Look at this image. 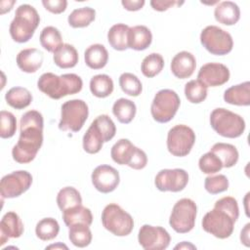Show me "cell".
<instances>
[{
	"instance_id": "1",
	"label": "cell",
	"mask_w": 250,
	"mask_h": 250,
	"mask_svg": "<svg viewBox=\"0 0 250 250\" xmlns=\"http://www.w3.org/2000/svg\"><path fill=\"white\" fill-rule=\"evenodd\" d=\"M43 115L37 110L23 113L20 121V137L12 149L13 159L21 164L31 162L43 144Z\"/></svg>"
},
{
	"instance_id": "2",
	"label": "cell",
	"mask_w": 250,
	"mask_h": 250,
	"mask_svg": "<svg viewBox=\"0 0 250 250\" xmlns=\"http://www.w3.org/2000/svg\"><path fill=\"white\" fill-rule=\"evenodd\" d=\"M38 89L53 100H60L68 95L79 93L83 81L75 73L57 75L52 72L43 73L37 81Z\"/></svg>"
},
{
	"instance_id": "3",
	"label": "cell",
	"mask_w": 250,
	"mask_h": 250,
	"mask_svg": "<svg viewBox=\"0 0 250 250\" xmlns=\"http://www.w3.org/2000/svg\"><path fill=\"white\" fill-rule=\"evenodd\" d=\"M40 22L36 9L29 4H21L16 9L15 18L11 21L9 32L17 43H25L31 39Z\"/></svg>"
},
{
	"instance_id": "4",
	"label": "cell",
	"mask_w": 250,
	"mask_h": 250,
	"mask_svg": "<svg viewBox=\"0 0 250 250\" xmlns=\"http://www.w3.org/2000/svg\"><path fill=\"white\" fill-rule=\"evenodd\" d=\"M210 125L222 137L235 139L240 137L245 130L244 119L237 113L227 108H215L210 114Z\"/></svg>"
},
{
	"instance_id": "5",
	"label": "cell",
	"mask_w": 250,
	"mask_h": 250,
	"mask_svg": "<svg viewBox=\"0 0 250 250\" xmlns=\"http://www.w3.org/2000/svg\"><path fill=\"white\" fill-rule=\"evenodd\" d=\"M104 228L116 236H126L134 229L132 216L116 203L107 204L102 212Z\"/></svg>"
},
{
	"instance_id": "6",
	"label": "cell",
	"mask_w": 250,
	"mask_h": 250,
	"mask_svg": "<svg viewBox=\"0 0 250 250\" xmlns=\"http://www.w3.org/2000/svg\"><path fill=\"white\" fill-rule=\"evenodd\" d=\"M89 115V107L86 102L79 99L66 101L61 109L59 129L61 131L79 132Z\"/></svg>"
},
{
	"instance_id": "7",
	"label": "cell",
	"mask_w": 250,
	"mask_h": 250,
	"mask_svg": "<svg viewBox=\"0 0 250 250\" xmlns=\"http://www.w3.org/2000/svg\"><path fill=\"white\" fill-rule=\"evenodd\" d=\"M110 156L115 163L127 165L135 170L144 169L147 164L146 153L128 139L118 140L110 149Z\"/></svg>"
},
{
	"instance_id": "8",
	"label": "cell",
	"mask_w": 250,
	"mask_h": 250,
	"mask_svg": "<svg viewBox=\"0 0 250 250\" xmlns=\"http://www.w3.org/2000/svg\"><path fill=\"white\" fill-rule=\"evenodd\" d=\"M181 104L179 95L171 89L159 90L151 103L150 113L158 123H167L174 118Z\"/></svg>"
},
{
	"instance_id": "9",
	"label": "cell",
	"mask_w": 250,
	"mask_h": 250,
	"mask_svg": "<svg viewBox=\"0 0 250 250\" xmlns=\"http://www.w3.org/2000/svg\"><path fill=\"white\" fill-rule=\"evenodd\" d=\"M196 214L195 202L190 198H182L172 208L169 225L178 233H188L194 228Z\"/></svg>"
},
{
	"instance_id": "10",
	"label": "cell",
	"mask_w": 250,
	"mask_h": 250,
	"mask_svg": "<svg viewBox=\"0 0 250 250\" xmlns=\"http://www.w3.org/2000/svg\"><path fill=\"white\" fill-rule=\"evenodd\" d=\"M200 43L209 53L216 56L227 55L233 47L231 35L217 25H208L202 29Z\"/></svg>"
},
{
	"instance_id": "11",
	"label": "cell",
	"mask_w": 250,
	"mask_h": 250,
	"mask_svg": "<svg viewBox=\"0 0 250 250\" xmlns=\"http://www.w3.org/2000/svg\"><path fill=\"white\" fill-rule=\"evenodd\" d=\"M235 222L227 212L214 207L204 215L201 225L206 232L217 238L226 239L232 234Z\"/></svg>"
},
{
	"instance_id": "12",
	"label": "cell",
	"mask_w": 250,
	"mask_h": 250,
	"mask_svg": "<svg viewBox=\"0 0 250 250\" xmlns=\"http://www.w3.org/2000/svg\"><path fill=\"white\" fill-rule=\"evenodd\" d=\"M195 139V133L190 127L185 124L175 125L167 134V149L174 156H187L190 152Z\"/></svg>"
},
{
	"instance_id": "13",
	"label": "cell",
	"mask_w": 250,
	"mask_h": 250,
	"mask_svg": "<svg viewBox=\"0 0 250 250\" xmlns=\"http://www.w3.org/2000/svg\"><path fill=\"white\" fill-rule=\"evenodd\" d=\"M32 184V176L25 170L14 171L1 179L0 192L2 198H15L24 193Z\"/></svg>"
},
{
	"instance_id": "14",
	"label": "cell",
	"mask_w": 250,
	"mask_h": 250,
	"mask_svg": "<svg viewBox=\"0 0 250 250\" xmlns=\"http://www.w3.org/2000/svg\"><path fill=\"white\" fill-rule=\"evenodd\" d=\"M138 241L146 250H164L169 246L171 236L162 227L143 225L139 229Z\"/></svg>"
},
{
	"instance_id": "15",
	"label": "cell",
	"mask_w": 250,
	"mask_h": 250,
	"mask_svg": "<svg viewBox=\"0 0 250 250\" xmlns=\"http://www.w3.org/2000/svg\"><path fill=\"white\" fill-rule=\"evenodd\" d=\"M188 183V174L181 168L162 169L154 178V185L160 191L179 192L187 187Z\"/></svg>"
},
{
	"instance_id": "16",
	"label": "cell",
	"mask_w": 250,
	"mask_h": 250,
	"mask_svg": "<svg viewBox=\"0 0 250 250\" xmlns=\"http://www.w3.org/2000/svg\"><path fill=\"white\" fill-rule=\"evenodd\" d=\"M91 180L94 188L98 191L102 193H109L118 187L120 176L114 167L102 164L93 170Z\"/></svg>"
},
{
	"instance_id": "17",
	"label": "cell",
	"mask_w": 250,
	"mask_h": 250,
	"mask_svg": "<svg viewBox=\"0 0 250 250\" xmlns=\"http://www.w3.org/2000/svg\"><path fill=\"white\" fill-rule=\"evenodd\" d=\"M229 68L220 62H207L197 73V79L207 87L222 86L229 80Z\"/></svg>"
},
{
	"instance_id": "18",
	"label": "cell",
	"mask_w": 250,
	"mask_h": 250,
	"mask_svg": "<svg viewBox=\"0 0 250 250\" xmlns=\"http://www.w3.org/2000/svg\"><path fill=\"white\" fill-rule=\"evenodd\" d=\"M24 228L20 216L14 212H7L0 222V245L3 246L10 238H18L23 233Z\"/></svg>"
},
{
	"instance_id": "19",
	"label": "cell",
	"mask_w": 250,
	"mask_h": 250,
	"mask_svg": "<svg viewBox=\"0 0 250 250\" xmlns=\"http://www.w3.org/2000/svg\"><path fill=\"white\" fill-rule=\"evenodd\" d=\"M170 67L175 77L179 79L188 78L193 74L196 67L195 57L188 51L179 52L172 59Z\"/></svg>"
},
{
	"instance_id": "20",
	"label": "cell",
	"mask_w": 250,
	"mask_h": 250,
	"mask_svg": "<svg viewBox=\"0 0 250 250\" xmlns=\"http://www.w3.org/2000/svg\"><path fill=\"white\" fill-rule=\"evenodd\" d=\"M43 53L36 48L21 50L16 58L18 67L26 73L36 72L43 63Z\"/></svg>"
},
{
	"instance_id": "21",
	"label": "cell",
	"mask_w": 250,
	"mask_h": 250,
	"mask_svg": "<svg viewBox=\"0 0 250 250\" xmlns=\"http://www.w3.org/2000/svg\"><path fill=\"white\" fill-rule=\"evenodd\" d=\"M82 141L83 149L90 154L98 153L102 149L104 143H106V139L103 130L100 128L95 120H93V122L87 129Z\"/></svg>"
},
{
	"instance_id": "22",
	"label": "cell",
	"mask_w": 250,
	"mask_h": 250,
	"mask_svg": "<svg viewBox=\"0 0 250 250\" xmlns=\"http://www.w3.org/2000/svg\"><path fill=\"white\" fill-rule=\"evenodd\" d=\"M152 42V34L146 25H135L128 31V48L135 51L147 49Z\"/></svg>"
},
{
	"instance_id": "23",
	"label": "cell",
	"mask_w": 250,
	"mask_h": 250,
	"mask_svg": "<svg viewBox=\"0 0 250 250\" xmlns=\"http://www.w3.org/2000/svg\"><path fill=\"white\" fill-rule=\"evenodd\" d=\"M214 17L222 24L234 25L240 19V9L232 1H223L216 6Z\"/></svg>"
},
{
	"instance_id": "24",
	"label": "cell",
	"mask_w": 250,
	"mask_h": 250,
	"mask_svg": "<svg viewBox=\"0 0 250 250\" xmlns=\"http://www.w3.org/2000/svg\"><path fill=\"white\" fill-rule=\"evenodd\" d=\"M224 101L232 105L248 106L250 104V82L245 81L228 88L224 93Z\"/></svg>"
},
{
	"instance_id": "25",
	"label": "cell",
	"mask_w": 250,
	"mask_h": 250,
	"mask_svg": "<svg viewBox=\"0 0 250 250\" xmlns=\"http://www.w3.org/2000/svg\"><path fill=\"white\" fill-rule=\"evenodd\" d=\"M85 63L92 69L104 67L108 61V52L102 44L90 45L84 52Z\"/></svg>"
},
{
	"instance_id": "26",
	"label": "cell",
	"mask_w": 250,
	"mask_h": 250,
	"mask_svg": "<svg viewBox=\"0 0 250 250\" xmlns=\"http://www.w3.org/2000/svg\"><path fill=\"white\" fill-rule=\"evenodd\" d=\"M53 60L57 66L65 69L74 67L78 62L79 57L73 45L63 43L54 52Z\"/></svg>"
},
{
	"instance_id": "27",
	"label": "cell",
	"mask_w": 250,
	"mask_h": 250,
	"mask_svg": "<svg viewBox=\"0 0 250 250\" xmlns=\"http://www.w3.org/2000/svg\"><path fill=\"white\" fill-rule=\"evenodd\" d=\"M62 220L67 228L78 223L91 226L93 223V215L89 208L80 204L62 211Z\"/></svg>"
},
{
	"instance_id": "28",
	"label": "cell",
	"mask_w": 250,
	"mask_h": 250,
	"mask_svg": "<svg viewBox=\"0 0 250 250\" xmlns=\"http://www.w3.org/2000/svg\"><path fill=\"white\" fill-rule=\"evenodd\" d=\"M130 26L125 23L113 24L107 32V41L116 51L128 49V31Z\"/></svg>"
},
{
	"instance_id": "29",
	"label": "cell",
	"mask_w": 250,
	"mask_h": 250,
	"mask_svg": "<svg viewBox=\"0 0 250 250\" xmlns=\"http://www.w3.org/2000/svg\"><path fill=\"white\" fill-rule=\"evenodd\" d=\"M210 151L215 153L223 163V167L230 168L234 166L238 161V150L230 144L216 143L212 146Z\"/></svg>"
},
{
	"instance_id": "30",
	"label": "cell",
	"mask_w": 250,
	"mask_h": 250,
	"mask_svg": "<svg viewBox=\"0 0 250 250\" xmlns=\"http://www.w3.org/2000/svg\"><path fill=\"white\" fill-rule=\"evenodd\" d=\"M137 107L131 100L120 98L116 100L112 105V113L116 119L122 124H129L135 117Z\"/></svg>"
},
{
	"instance_id": "31",
	"label": "cell",
	"mask_w": 250,
	"mask_h": 250,
	"mask_svg": "<svg viewBox=\"0 0 250 250\" xmlns=\"http://www.w3.org/2000/svg\"><path fill=\"white\" fill-rule=\"evenodd\" d=\"M7 104L16 109H23L32 102L31 93L23 87H13L5 94Z\"/></svg>"
},
{
	"instance_id": "32",
	"label": "cell",
	"mask_w": 250,
	"mask_h": 250,
	"mask_svg": "<svg viewBox=\"0 0 250 250\" xmlns=\"http://www.w3.org/2000/svg\"><path fill=\"white\" fill-rule=\"evenodd\" d=\"M89 227L86 224L78 223L68 228V238L74 246L84 248L91 243L93 236Z\"/></svg>"
},
{
	"instance_id": "33",
	"label": "cell",
	"mask_w": 250,
	"mask_h": 250,
	"mask_svg": "<svg viewBox=\"0 0 250 250\" xmlns=\"http://www.w3.org/2000/svg\"><path fill=\"white\" fill-rule=\"evenodd\" d=\"M114 85L107 74H97L90 80V91L97 98H106L113 92Z\"/></svg>"
},
{
	"instance_id": "34",
	"label": "cell",
	"mask_w": 250,
	"mask_h": 250,
	"mask_svg": "<svg viewBox=\"0 0 250 250\" xmlns=\"http://www.w3.org/2000/svg\"><path fill=\"white\" fill-rule=\"evenodd\" d=\"M96 11L91 7H82L73 10L67 18L68 24L73 28H82L88 26L95 21Z\"/></svg>"
},
{
	"instance_id": "35",
	"label": "cell",
	"mask_w": 250,
	"mask_h": 250,
	"mask_svg": "<svg viewBox=\"0 0 250 250\" xmlns=\"http://www.w3.org/2000/svg\"><path fill=\"white\" fill-rule=\"evenodd\" d=\"M41 46L50 53H54L62 43V37L60 30L55 26H46L42 29L39 36Z\"/></svg>"
},
{
	"instance_id": "36",
	"label": "cell",
	"mask_w": 250,
	"mask_h": 250,
	"mask_svg": "<svg viewBox=\"0 0 250 250\" xmlns=\"http://www.w3.org/2000/svg\"><path fill=\"white\" fill-rule=\"evenodd\" d=\"M57 204L62 212L68 208L82 204V197L75 188L64 187L58 192Z\"/></svg>"
},
{
	"instance_id": "37",
	"label": "cell",
	"mask_w": 250,
	"mask_h": 250,
	"mask_svg": "<svg viewBox=\"0 0 250 250\" xmlns=\"http://www.w3.org/2000/svg\"><path fill=\"white\" fill-rule=\"evenodd\" d=\"M59 231L60 225L54 218L41 219L35 227L36 236L43 241H49L56 238L59 234Z\"/></svg>"
},
{
	"instance_id": "38",
	"label": "cell",
	"mask_w": 250,
	"mask_h": 250,
	"mask_svg": "<svg viewBox=\"0 0 250 250\" xmlns=\"http://www.w3.org/2000/svg\"><path fill=\"white\" fill-rule=\"evenodd\" d=\"M164 67V60L158 53H151L147 55L142 62V73L147 77L152 78L159 74Z\"/></svg>"
},
{
	"instance_id": "39",
	"label": "cell",
	"mask_w": 250,
	"mask_h": 250,
	"mask_svg": "<svg viewBox=\"0 0 250 250\" xmlns=\"http://www.w3.org/2000/svg\"><path fill=\"white\" fill-rule=\"evenodd\" d=\"M208 87L198 79L190 80L185 85V96L191 104H200L207 98Z\"/></svg>"
},
{
	"instance_id": "40",
	"label": "cell",
	"mask_w": 250,
	"mask_h": 250,
	"mask_svg": "<svg viewBox=\"0 0 250 250\" xmlns=\"http://www.w3.org/2000/svg\"><path fill=\"white\" fill-rule=\"evenodd\" d=\"M119 86L125 94L131 97H138L143 91L141 80L130 72H124L119 76Z\"/></svg>"
},
{
	"instance_id": "41",
	"label": "cell",
	"mask_w": 250,
	"mask_h": 250,
	"mask_svg": "<svg viewBox=\"0 0 250 250\" xmlns=\"http://www.w3.org/2000/svg\"><path fill=\"white\" fill-rule=\"evenodd\" d=\"M198 167L204 174H215L220 172L224 167L220 158L212 151L204 153L198 160Z\"/></svg>"
},
{
	"instance_id": "42",
	"label": "cell",
	"mask_w": 250,
	"mask_h": 250,
	"mask_svg": "<svg viewBox=\"0 0 250 250\" xmlns=\"http://www.w3.org/2000/svg\"><path fill=\"white\" fill-rule=\"evenodd\" d=\"M17 130V119L15 115L6 110L0 112V137L2 139L12 138Z\"/></svg>"
},
{
	"instance_id": "43",
	"label": "cell",
	"mask_w": 250,
	"mask_h": 250,
	"mask_svg": "<svg viewBox=\"0 0 250 250\" xmlns=\"http://www.w3.org/2000/svg\"><path fill=\"white\" fill-rule=\"evenodd\" d=\"M205 189L211 194H218L228 190L229 180L225 175L219 174L215 176H208L204 181Z\"/></svg>"
},
{
	"instance_id": "44",
	"label": "cell",
	"mask_w": 250,
	"mask_h": 250,
	"mask_svg": "<svg viewBox=\"0 0 250 250\" xmlns=\"http://www.w3.org/2000/svg\"><path fill=\"white\" fill-rule=\"evenodd\" d=\"M215 208H219L225 212H227L229 215H230L235 221H237L239 217V208L238 203L234 197L231 196H225L220 199H218L215 202L214 205Z\"/></svg>"
},
{
	"instance_id": "45",
	"label": "cell",
	"mask_w": 250,
	"mask_h": 250,
	"mask_svg": "<svg viewBox=\"0 0 250 250\" xmlns=\"http://www.w3.org/2000/svg\"><path fill=\"white\" fill-rule=\"evenodd\" d=\"M94 120L98 123L100 128L103 130V132L105 136L106 142H109L110 140H112L114 138L115 133H116V127H115V124L112 121V119L107 114L99 115Z\"/></svg>"
},
{
	"instance_id": "46",
	"label": "cell",
	"mask_w": 250,
	"mask_h": 250,
	"mask_svg": "<svg viewBox=\"0 0 250 250\" xmlns=\"http://www.w3.org/2000/svg\"><path fill=\"white\" fill-rule=\"evenodd\" d=\"M42 4L47 11L53 14H61L64 12L67 7L66 0H43Z\"/></svg>"
},
{
	"instance_id": "47",
	"label": "cell",
	"mask_w": 250,
	"mask_h": 250,
	"mask_svg": "<svg viewBox=\"0 0 250 250\" xmlns=\"http://www.w3.org/2000/svg\"><path fill=\"white\" fill-rule=\"evenodd\" d=\"M184 4V2H179L175 0H151L150 6L153 10L158 12H163L168 10L169 8H172L173 6H180Z\"/></svg>"
},
{
	"instance_id": "48",
	"label": "cell",
	"mask_w": 250,
	"mask_h": 250,
	"mask_svg": "<svg viewBox=\"0 0 250 250\" xmlns=\"http://www.w3.org/2000/svg\"><path fill=\"white\" fill-rule=\"evenodd\" d=\"M145 0H122L121 4L124 9L130 12L141 10L145 5Z\"/></svg>"
},
{
	"instance_id": "49",
	"label": "cell",
	"mask_w": 250,
	"mask_h": 250,
	"mask_svg": "<svg viewBox=\"0 0 250 250\" xmlns=\"http://www.w3.org/2000/svg\"><path fill=\"white\" fill-rule=\"evenodd\" d=\"M249 229H250V223H247L240 232V241L246 247H249V232H250Z\"/></svg>"
},
{
	"instance_id": "50",
	"label": "cell",
	"mask_w": 250,
	"mask_h": 250,
	"mask_svg": "<svg viewBox=\"0 0 250 250\" xmlns=\"http://www.w3.org/2000/svg\"><path fill=\"white\" fill-rule=\"evenodd\" d=\"M16 3L15 0L12 1H1L0 6H1V15H4L7 12H10L14 6V4Z\"/></svg>"
},
{
	"instance_id": "51",
	"label": "cell",
	"mask_w": 250,
	"mask_h": 250,
	"mask_svg": "<svg viewBox=\"0 0 250 250\" xmlns=\"http://www.w3.org/2000/svg\"><path fill=\"white\" fill-rule=\"evenodd\" d=\"M175 249H196V247L188 241H183L176 245Z\"/></svg>"
},
{
	"instance_id": "52",
	"label": "cell",
	"mask_w": 250,
	"mask_h": 250,
	"mask_svg": "<svg viewBox=\"0 0 250 250\" xmlns=\"http://www.w3.org/2000/svg\"><path fill=\"white\" fill-rule=\"evenodd\" d=\"M45 249H46V250H47V249H68V247H67L65 244H62V243H61V242H58V243H56V244H51V245L47 246Z\"/></svg>"
}]
</instances>
